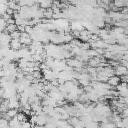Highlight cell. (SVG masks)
<instances>
[{"instance_id":"cell-4","label":"cell","mask_w":128,"mask_h":128,"mask_svg":"<svg viewBox=\"0 0 128 128\" xmlns=\"http://www.w3.org/2000/svg\"><path fill=\"white\" fill-rule=\"evenodd\" d=\"M67 63L70 67H75V68H81V66H82V61H79L77 59H73V60L69 59Z\"/></svg>"},{"instance_id":"cell-2","label":"cell","mask_w":128,"mask_h":128,"mask_svg":"<svg viewBox=\"0 0 128 128\" xmlns=\"http://www.w3.org/2000/svg\"><path fill=\"white\" fill-rule=\"evenodd\" d=\"M115 74L117 76H125L128 74V68L124 65H119L115 69Z\"/></svg>"},{"instance_id":"cell-9","label":"cell","mask_w":128,"mask_h":128,"mask_svg":"<svg viewBox=\"0 0 128 128\" xmlns=\"http://www.w3.org/2000/svg\"><path fill=\"white\" fill-rule=\"evenodd\" d=\"M32 75H33L34 79H38V80H40V78L42 77V73H41V70H35V71L32 73Z\"/></svg>"},{"instance_id":"cell-7","label":"cell","mask_w":128,"mask_h":128,"mask_svg":"<svg viewBox=\"0 0 128 128\" xmlns=\"http://www.w3.org/2000/svg\"><path fill=\"white\" fill-rule=\"evenodd\" d=\"M99 126H100V124H98V122H97V121L92 120V121H90L89 123H87V124H86L85 128H99Z\"/></svg>"},{"instance_id":"cell-8","label":"cell","mask_w":128,"mask_h":128,"mask_svg":"<svg viewBox=\"0 0 128 128\" xmlns=\"http://www.w3.org/2000/svg\"><path fill=\"white\" fill-rule=\"evenodd\" d=\"M17 117V119L20 121V122H24V121H27V116H26V114L24 113V112H19L18 113V115L16 116Z\"/></svg>"},{"instance_id":"cell-1","label":"cell","mask_w":128,"mask_h":128,"mask_svg":"<svg viewBox=\"0 0 128 128\" xmlns=\"http://www.w3.org/2000/svg\"><path fill=\"white\" fill-rule=\"evenodd\" d=\"M22 43L20 41V39H12L10 42V48L14 51H18L22 48Z\"/></svg>"},{"instance_id":"cell-10","label":"cell","mask_w":128,"mask_h":128,"mask_svg":"<svg viewBox=\"0 0 128 128\" xmlns=\"http://www.w3.org/2000/svg\"><path fill=\"white\" fill-rule=\"evenodd\" d=\"M32 124L30 121H24V122H21V128H32Z\"/></svg>"},{"instance_id":"cell-3","label":"cell","mask_w":128,"mask_h":128,"mask_svg":"<svg viewBox=\"0 0 128 128\" xmlns=\"http://www.w3.org/2000/svg\"><path fill=\"white\" fill-rule=\"evenodd\" d=\"M108 84H109L111 87L118 86V85L120 84V78H119V76H117V75H113L112 77H110L109 80H108Z\"/></svg>"},{"instance_id":"cell-6","label":"cell","mask_w":128,"mask_h":128,"mask_svg":"<svg viewBox=\"0 0 128 128\" xmlns=\"http://www.w3.org/2000/svg\"><path fill=\"white\" fill-rule=\"evenodd\" d=\"M68 124L73 126V127H76L78 125H80V119L78 117H70L68 120H67Z\"/></svg>"},{"instance_id":"cell-5","label":"cell","mask_w":128,"mask_h":128,"mask_svg":"<svg viewBox=\"0 0 128 128\" xmlns=\"http://www.w3.org/2000/svg\"><path fill=\"white\" fill-rule=\"evenodd\" d=\"M9 126L12 128H21V122L17 119V117H15L9 121Z\"/></svg>"}]
</instances>
